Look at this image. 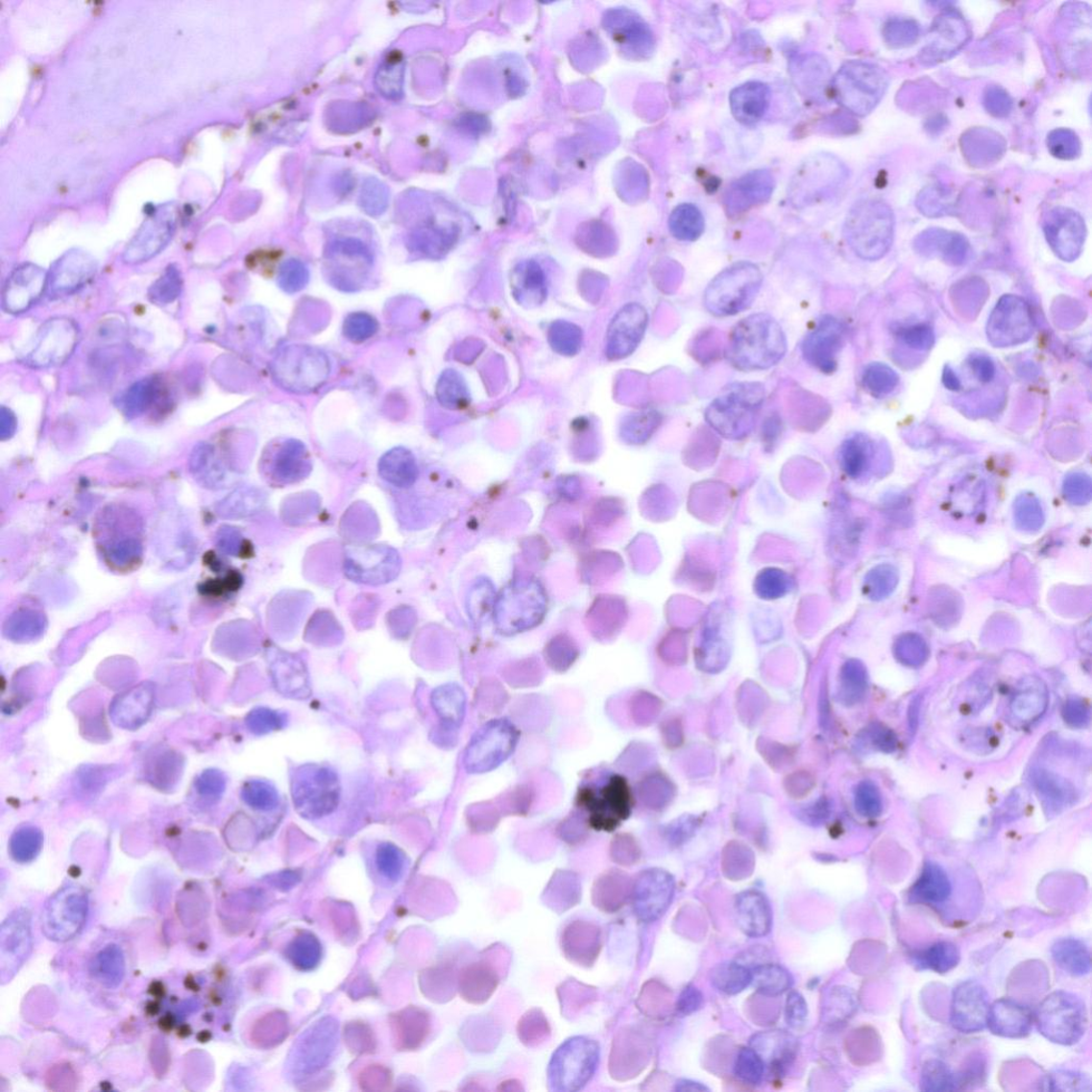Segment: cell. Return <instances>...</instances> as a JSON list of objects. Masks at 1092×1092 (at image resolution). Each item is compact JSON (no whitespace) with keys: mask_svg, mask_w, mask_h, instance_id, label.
Instances as JSON below:
<instances>
[{"mask_svg":"<svg viewBox=\"0 0 1092 1092\" xmlns=\"http://www.w3.org/2000/svg\"><path fill=\"white\" fill-rule=\"evenodd\" d=\"M704 229L705 220L697 206L682 205L672 211L669 230L676 239L692 243L702 236Z\"/></svg>","mask_w":1092,"mask_h":1092,"instance_id":"cell-33","label":"cell"},{"mask_svg":"<svg viewBox=\"0 0 1092 1092\" xmlns=\"http://www.w3.org/2000/svg\"><path fill=\"white\" fill-rule=\"evenodd\" d=\"M960 961L959 947L949 941L936 942L913 955V962L921 970L944 974Z\"/></svg>","mask_w":1092,"mask_h":1092,"instance_id":"cell-29","label":"cell"},{"mask_svg":"<svg viewBox=\"0 0 1092 1092\" xmlns=\"http://www.w3.org/2000/svg\"><path fill=\"white\" fill-rule=\"evenodd\" d=\"M1087 1019L1084 1002L1066 991L1050 994L1036 1012L1040 1033L1062 1046L1075 1045L1084 1036Z\"/></svg>","mask_w":1092,"mask_h":1092,"instance_id":"cell-6","label":"cell"},{"mask_svg":"<svg viewBox=\"0 0 1092 1092\" xmlns=\"http://www.w3.org/2000/svg\"><path fill=\"white\" fill-rule=\"evenodd\" d=\"M788 338L776 318L757 313L741 319L733 328L727 347V359L741 372L766 371L783 360Z\"/></svg>","mask_w":1092,"mask_h":1092,"instance_id":"cell-1","label":"cell"},{"mask_svg":"<svg viewBox=\"0 0 1092 1092\" xmlns=\"http://www.w3.org/2000/svg\"><path fill=\"white\" fill-rule=\"evenodd\" d=\"M1048 703V693L1042 683H1024L1019 692L1014 694L1011 703V712L1023 722H1031L1045 712Z\"/></svg>","mask_w":1092,"mask_h":1092,"instance_id":"cell-30","label":"cell"},{"mask_svg":"<svg viewBox=\"0 0 1092 1092\" xmlns=\"http://www.w3.org/2000/svg\"><path fill=\"white\" fill-rule=\"evenodd\" d=\"M330 262L337 263V265L330 266L332 279H335L336 287L344 288V291H351V274L364 273L372 266V256L361 243L354 240H346L338 243L330 254Z\"/></svg>","mask_w":1092,"mask_h":1092,"instance_id":"cell-23","label":"cell"},{"mask_svg":"<svg viewBox=\"0 0 1092 1092\" xmlns=\"http://www.w3.org/2000/svg\"><path fill=\"white\" fill-rule=\"evenodd\" d=\"M1046 236L1056 255L1074 262L1081 254L1085 241V225L1076 214L1058 212L1052 215L1046 224Z\"/></svg>","mask_w":1092,"mask_h":1092,"instance_id":"cell-16","label":"cell"},{"mask_svg":"<svg viewBox=\"0 0 1092 1092\" xmlns=\"http://www.w3.org/2000/svg\"><path fill=\"white\" fill-rule=\"evenodd\" d=\"M764 276L751 262H738L723 269L704 292V305L718 317L737 315L747 310L761 291Z\"/></svg>","mask_w":1092,"mask_h":1092,"instance_id":"cell-2","label":"cell"},{"mask_svg":"<svg viewBox=\"0 0 1092 1092\" xmlns=\"http://www.w3.org/2000/svg\"><path fill=\"white\" fill-rule=\"evenodd\" d=\"M676 1090L683 1092H701L709 1091V1088L700 1083H697V1081L683 1080L679 1081L678 1085H676Z\"/></svg>","mask_w":1092,"mask_h":1092,"instance_id":"cell-56","label":"cell"},{"mask_svg":"<svg viewBox=\"0 0 1092 1092\" xmlns=\"http://www.w3.org/2000/svg\"><path fill=\"white\" fill-rule=\"evenodd\" d=\"M900 382L898 375L884 363L869 364L862 375V384L865 391L875 396V398H884L891 394Z\"/></svg>","mask_w":1092,"mask_h":1092,"instance_id":"cell-39","label":"cell"},{"mask_svg":"<svg viewBox=\"0 0 1092 1092\" xmlns=\"http://www.w3.org/2000/svg\"><path fill=\"white\" fill-rule=\"evenodd\" d=\"M857 808L865 816L881 814L883 802L881 792L873 783L865 782L860 786L857 792Z\"/></svg>","mask_w":1092,"mask_h":1092,"instance_id":"cell-48","label":"cell"},{"mask_svg":"<svg viewBox=\"0 0 1092 1092\" xmlns=\"http://www.w3.org/2000/svg\"><path fill=\"white\" fill-rule=\"evenodd\" d=\"M764 400L765 390L762 384L734 383L711 402L705 418L724 436L738 437L751 429Z\"/></svg>","mask_w":1092,"mask_h":1092,"instance_id":"cell-3","label":"cell"},{"mask_svg":"<svg viewBox=\"0 0 1092 1092\" xmlns=\"http://www.w3.org/2000/svg\"><path fill=\"white\" fill-rule=\"evenodd\" d=\"M1032 1022L1031 1010L1017 1001L1001 999L990 1005L987 1027L994 1035L1011 1039L1026 1037Z\"/></svg>","mask_w":1092,"mask_h":1092,"instance_id":"cell-18","label":"cell"},{"mask_svg":"<svg viewBox=\"0 0 1092 1092\" xmlns=\"http://www.w3.org/2000/svg\"><path fill=\"white\" fill-rule=\"evenodd\" d=\"M281 715L268 709H258L251 713L249 724L251 730L257 734H266L282 727Z\"/></svg>","mask_w":1092,"mask_h":1092,"instance_id":"cell-51","label":"cell"},{"mask_svg":"<svg viewBox=\"0 0 1092 1092\" xmlns=\"http://www.w3.org/2000/svg\"><path fill=\"white\" fill-rule=\"evenodd\" d=\"M990 1008L989 994L978 982L957 985L951 1005L952 1027L964 1033L981 1031L987 1027Z\"/></svg>","mask_w":1092,"mask_h":1092,"instance_id":"cell-13","label":"cell"},{"mask_svg":"<svg viewBox=\"0 0 1092 1092\" xmlns=\"http://www.w3.org/2000/svg\"><path fill=\"white\" fill-rule=\"evenodd\" d=\"M916 250L922 255L940 257L946 264L959 266L968 258L970 247L960 235L934 231L922 235Z\"/></svg>","mask_w":1092,"mask_h":1092,"instance_id":"cell-24","label":"cell"},{"mask_svg":"<svg viewBox=\"0 0 1092 1092\" xmlns=\"http://www.w3.org/2000/svg\"><path fill=\"white\" fill-rule=\"evenodd\" d=\"M647 319V313L642 305H627L614 319L608 334L611 355L622 357L632 353L643 340Z\"/></svg>","mask_w":1092,"mask_h":1092,"instance_id":"cell-17","label":"cell"},{"mask_svg":"<svg viewBox=\"0 0 1092 1092\" xmlns=\"http://www.w3.org/2000/svg\"><path fill=\"white\" fill-rule=\"evenodd\" d=\"M439 401L449 409H461L466 407L469 400L468 391L460 376L453 371H447L441 376L437 386Z\"/></svg>","mask_w":1092,"mask_h":1092,"instance_id":"cell-40","label":"cell"},{"mask_svg":"<svg viewBox=\"0 0 1092 1092\" xmlns=\"http://www.w3.org/2000/svg\"><path fill=\"white\" fill-rule=\"evenodd\" d=\"M243 796L248 806L258 811H273L279 805L277 789L266 781L248 782L243 789Z\"/></svg>","mask_w":1092,"mask_h":1092,"instance_id":"cell-42","label":"cell"},{"mask_svg":"<svg viewBox=\"0 0 1092 1092\" xmlns=\"http://www.w3.org/2000/svg\"><path fill=\"white\" fill-rule=\"evenodd\" d=\"M269 463L276 477L293 481L304 475L308 467L307 450L302 442L287 440L269 449Z\"/></svg>","mask_w":1092,"mask_h":1092,"instance_id":"cell-26","label":"cell"},{"mask_svg":"<svg viewBox=\"0 0 1092 1092\" xmlns=\"http://www.w3.org/2000/svg\"><path fill=\"white\" fill-rule=\"evenodd\" d=\"M577 804L588 814V823L597 831H613L619 827L633 808V794L628 782L613 775L600 786L579 789Z\"/></svg>","mask_w":1092,"mask_h":1092,"instance_id":"cell-5","label":"cell"},{"mask_svg":"<svg viewBox=\"0 0 1092 1092\" xmlns=\"http://www.w3.org/2000/svg\"><path fill=\"white\" fill-rule=\"evenodd\" d=\"M900 338L907 346L920 352L932 350L935 341L933 328L927 325H914L904 328L900 332Z\"/></svg>","mask_w":1092,"mask_h":1092,"instance_id":"cell-47","label":"cell"},{"mask_svg":"<svg viewBox=\"0 0 1092 1092\" xmlns=\"http://www.w3.org/2000/svg\"><path fill=\"white\" fill-rule=\"evenodd\" d=\"M80 341V330L71 318L48 319L38 330L35 347L26 357L33 369H48L70 359Z\"/></svg>","mask_w":1092,"mask_h":1092,"instance_id":"cell-9","label":"cell"},{"mask_svg":"<svg viewBox=\"0 0 1092 1092\" xmlns=\"http://www.w3.org/2000/svg\"><path fill=\"white\" fill-rule=\"evenodd\" d=\"M774 187V179L768 171H752L732 183L726 195V206L737 214L767 201Z\"/></svg>","mask_w":1092,"mask_h":1092,"instance_id":"cell-19","label":"cell"},{"mask_svg":"<svg viewBox=\"0 0 1092 1092\" xmlns=\"http://www.w3.org/2000/svg\"><path fill=\"white\" fill-rule=\"evenodd\" d=\"M160 386L156 379H143L131 386L120 399V409L129 417H137L149 410L159 396Z\"/></svg>","mask_w":1092,"mask_h":1092,"instance_id":"cell-35","label":"cell"},{"mask_svg":"<svg viewBox=\"0 0 1092 1092\" xmlns=\"http://www.w3.org/2000/svg\"><path fill=\"white\" fill-rule=\"evenodd\" d=\"M959 1089V1077L939 1059L925 1062L921 1074V1090L954 1091Z\"/></svg>","mask_w":1092,"mask_h":1092,"instance_id":"cell-37","label":"cell"},{"mask_svg":"<svg viewBox=\"0 0 1092 1092\" xmlns=\"http://www.w3.org/2000/svg\"><path fill=\"white\" fill-rule=\"evenodd\" d=\"M1032 332V317L1028 303L1019 296H1003L989 317V342L999 348L1018 346L1028 342Z\"/></svg>","mask_w":1092,"mask_h":1092,"instance_id":"cell-10","label":"cell"},{"mask_svg":"<svg viewBox=\"0 0 1092 1092\" xmlns=\"http://www.w3.org/2000/svg\"><path fill=\"white\" fill-rule=\"evenodd\" d=\"M770 99L771 93L767 85L749 82L731 92V111L739 122L747 125L756 124L767 112Z\"/></svg>","mask_w":1092,"mask_h":1092,"instance_id":"cell-22","label":"cell"},{"mask_svg":"<svg viewBox=\"0 0 1092 1092\" xmlns=\"http://www.w3.org/2000/svg\"><path fill=\"white\" fill-rule=\"evenodd\" d=\"M674 895L673 879L657 872L647 876L640 892L641 912L645 920H656L667 910Z\"/></svg>","mask_w":1092,"mask_h":1092,"instance_id":"cell-25","label":"cell"},{"mask_svg":"<svg viewBox=\"0 0 1092 1092\" xmlns=\"http://www.w3.org/2000/svg\"><path fill=\"white\" fill-rule=\"evenodd\" d=\"M182 289V276L180 268L170 265L149 289L150 302L158 305H168L177 301Z\"/></svg>","mask_w":1092,"mask_h":1092,"instance_id":"cell-38","label":"cell"},{"mask_svg":"<svg viewBox=\"0 0 1092 1092\" xmlns=\"http://www.w3.org/2000/svg\"><path fill=\"white\" fill-rule=\"evenodd\" d=\"M952 884L944 869L935 863L925 864L923 871L911 887L910 897L914 902L927 905H940L949 900Z\"/></svg>","mask_w":1092,"mask_h":1092,"instance_id":"cell-27","label":"cell"},{"mask_svg":"<svg viewBox=\"0 0 1092 1092\" xmlns=\"http://www.w3.org/2000/svg\"><path fill=\"white\" fill-rule=\"evenodd\" d=\"M379 471L384 479L399 487L410 486L418 472L412 453L401 448L394 449L383 456Z\"/></svg>","mask_w":1092,"mask_h":1092,"instance_id":"cell-31","label":"cell"},{"mask_svg":"<svg viewBox=\"0 0 1092 1092\" xmlns=\"http://www.w3.org/2000/svg\"><path fill=\"white\" fill-rule=\"evenodd\" d=\"M794 79L802 89L811 95H819L825 91L828 82V66L825 61L807 58L797 62Z\"/></svg>","mask_w":1092,"mask_h":1092,"instance_id":"cell-36","label":"cell"},{"mask_svg":"<svg viewBox=\"0 0 1092 1092\" xmlns=\"http://www.w3.org/2000/svg\"><path fill=\"white\" fill-rule=\"evenodd\" d=\"M765 1074V1064L755 1049L742 1048L734 1062V1076L743 1084L758 1085Z\"/></svg>","mask_w":1092,"mask_h":1092,"instance_id":"cell-41","label":"cell"},{"mask_svg":"<svg viewBox=\"0 0 1092 1092\" xmlns=\"http://www.w3.org/2000/svg\"><path fill=\"white\" fill-rule=\"evenodd\" d=\"M882 88V77L875 67L861 62L845 64L833 81L837 101L857 114H864L874 108Z\"/></svg>","mask_w":1092,"mask_h":1092,"instance_id":"cell-8","label":"cell"},{"mask_svg":"<svg viewBox=\"0 0 1092 1092\" xmlns=\"http://www.w3.org/2000/svg\"><path fill=\"white\" fill-rule=\"evenodd\" d=\"M1051 953L1059 968L1072 976H1085L1091 971V954L1083 941L1074 937L1058 940Z\"/></svg>","mask_w":1092,"mask_h":1092,"instance_id":"cell-28","label":"cell"},{"mask_svg":"<svg viewBox=\"0 0 1092 1092\" xmlns=\"http://www.w3.org/2000/svg\"><path fill=\"white\" fill-rule=\"evenodd\" d=\"M517 285L521 287L522 294L536 295L538 297H545L546 295V279L543 270L535 263L521 266L518 270V275L515 277Z\"/></svg>","mask_w":1092,"mask_h":1092,"instance_id":"cell-46","label":"cell"},{"mask_svg":"<svg viewBox=\"0 0 1092 1092\" xmlns=\"http://www.w3.org/2000/svg\"><path fill=\"white\" fill-rule=\"evenodd\" d=\"M703 1003V995L698 988L693 985H688L678 1000V1010L683 1016H690V1014L700 1009Z\"/></svg>","mask_w":1092,"mask_h":1092,"instance_id":"cell-52","label":"cell"},{"mask_svg":"<svg viewBox=\"0 0 1092 1092\" xmlns=\"http://www.w3.org/2000/svg\"><path fill=\"white\" fill-rule=\"evenodd\" d=\"M1064 718L1071 726L1084 727L1089 721V711L1083 702L1070 700L1064 708Z\"/></svg>","mask_w":1092,"mask_h":1092,"instance_id":"cell-53","label":"cell"},{"mask_svg":"<svg viewBox=\"0 0 1092 1092\" xmlns=\"http://www.w3.org/2000/svg\"><path fill=\"white\" fill-rule=\"evenodd\" d=\"M751 970L746 964L737 961L720 963L712 970L711 982L722 993L734 995L745 990L751 984Z\"/></svg>","mask_w":1092,"mask_h":1092,"instance_id":"cell-34","label":"cell"},{"mask_svg":"<svg viewBox=\"0 0 1092 1092\" xmlns=\"http://www.w3.org/2000/svg\"><path fill=\"white\" fill-rule=\"evenodd\" d=\"M98 265L95 260L84 254H69L52 266L48 273V291L53 296L71 295L91 281Z\"/></svg>","mask_w":1092,"mask_h":1092,"instance_id":"cell-15","label":"cell"},{"mask_svg":"<svg viewBox=\"0 0 1092 1092\" xmlns=\"http://www.w3.org/2000/svg\"><path fill=\"white\" fill-rule=\"evenodd\" d=\"M808 1019V1005L804 997L798 992L791 991L788 995L786 1004V1020L794 1030H801L806 1026Z\"/></svg>","mask_w":1092,"mask_h":1092,"instance_id":"cell-50","label":"cell"},{"mask_svg":"<svg viewBox=\"0 0 1092 1092\" xmlns=\"http://www.w3.org/2000/svg\"><path fill=\"white\" fill-rule=\"evenodd\" d=\"M278 282L288 294L302 291L308 282V270L299 260H288L279 268Z\"/></svg>","mask_w":1092,"mask_h":1092,"instance_id":"cell-45","label":"cell"},{"mask_svg":"<svg viewBox=\"0 0 1092 1092\" xmlns=\"http://www.w3.org/2000/svg\"><path fill=\"white\" fill-rule=\"evenodd\" d=\"M294 804L303 816L330 814L340 800V781L334 771L321 766H305L294 780Z\"/></svg>","mask_w":1092,"mask_h":1092,"instance_id":"cell-7","label":"cell"},{"mask_svg":"<svg viewBox=\"0 0 1092 1092\" xmlns=\"http://www.w3.org/2000/svg\"><path fill=\"white\" fill-rule=\"evenodd\" d=\"M48 289V273L44 268L24 264L16 267L7 279L3 289L2 305L9 314L27 312L40 301Z\"/></svg>","mask_w":1092,"mask_h":1092,"instance_id":"cell-12","label":"cell"},{"mask_svg":"<svg viewBox=\"0 0 1092 1092\" xmlns=\"http://www.w3.org/2000/svg\"><path fill=\"white\" fill-rule=\"evenodd\" d=\"M844 234L854 253L865 260L883 258L893 243V219L887 208L876 202L859 203L850 210Z\"/></svg>","mask_w":1092,"mask_h":1092,"instance_id":"cell-4","label":"cell"},{"mask_svg":"<svg viewBox=\"0 0 1092 1092\" xmlns=\"http://www.w3.org/2000/svg\"><path fill=\"white\" fill-rule=\"evenodd\" d=\"M969 364L976 378L982 382H990L995 376V365L987 355L975 354L970 357Z\"/></svg>","mask_w":1092,"mask_h":1092,"instance_id":"cell-54","label":"cell"},{"mask_svg":"<svg viewBox=\"0 0 1092 1092\" xmlns=\"http://www.w3.org/2000/svg\"><path fill=\"white\" fill-rule=\"evenodd\" d=\"M846 338L845 327L837 318L825 315L809 331L801 343L805 361L821 374H834L838 365Z\"/></svg>","mask_w":1092,"mask_h":1092,"instance_id":"cell-11","label":"cell"},{"mask_svg":"<svg viewBox=\"0 0 1092 1092\" xmlns=\"http://www.w3.org/2000/svg\"><path fill=\"white\" fill-rule=\"evenodd\" d=\"M942 380H943V383L945 385V388H947L951 391H959L961 388V383H960V380L959 378V376L956 375V373L951 369L950 366L945 367V370H944L943 376H942Z\"/></svg>","mask_w":1092,"mask_h":1092,"instance_id":"cell-55","label":"cell"},{"mask_svg":"<svg viewBox=\"0 0 1092 1092\" xmlns=\"http://www.w3.org/2000/svg\"><path fill=\"white\" fill-rule=\"evenodd\" d=\"M378 322L372 315L356 312L348 315L344 323V334L355 344L370 340L378 331Z\"/></svg>","mask_w":1092,"mask_h":1092,"instance_id":"cell-43","label":"cell"},{"mask_svg":"<svg viewBox=\"0 0 1092 1092\" xmlns=\"http://www.w3.org/2000/svg\"><path fill=\"white\" fill-rule=\"evenodd\" d=\"M737 921L741 932L752 937L766 935L771 930L772 913L767 898L758 891H746L738 895L736 904Z\"/></svg>","mask_w":1092,"mask_h":1092,"instance_id":"cell-21","label":"cell"},{"mask_svg":"<svg viewBox=\"0 0 1092 1092\" xmlns=\"http://www.w3.org/2000/svg\"><path fill=\"white\" fill-rule=\"evenodd\" d=\"M549 341L556 352L573 355L582 343V333L573 325L557 323L550 328Z\"/></svg>","mask_w":1092,"mask_h":1092,"instance_id":"cell-44","label":"cell"},{"mask_svg":"<svg viewBox=\"0 0 1092 1092\" xmlns=\"http://www.w3.org/2000/svg\"><path fill=\"white\" fill-rule=\"evenodd\" d=\"M839 163L828 156H819L802 164L790 183L792 200L813 202L828 196L840 179Z\"/></svg>","mask_w":1092,"mask_h":1092,"instance_id":"cell-14","label":"cell"},{"mask_svg":"<svg viewBox=\"0 0 1092 1092\" xmlns=\"http://www.w3.org/2000/svg\"><path fill=\"white\" fill-rule=\"evenodd\" d=\"M1047 1085L1049 1090L1090 1091L1089 1079L1083 1075L1076 1074V1072H1056V1074L1049 1077Z\"/></svg>","mask_w":1092,"mask_h":1092,"instance_id":"cell-49","label":"cell"},{"mask_svg":"<svg viewBox=\"0 0 1092 1092\" xmlns=\"http://www.w3.org/2000/svg\"><path fill=\"white\" fill-rule=\"evenodd\" d=\"M751 984L765 997H778L791 988L792 978L783 966L763 963L751 970Z\"/></svg>","mask_w":1092,"mask_h":1092,"instance_id":"cell-32","label":"cell"},{"mask_svg":"<svg viewBox=\"0 0 1092 1092\" xmlns=\"http://www.w3.org/2000/svg\"><path fill=\"white\" fill-rule=\"evenodd\" d=\"M751 1048L757 1051L765 1067L767 1064L775 1074L782 1075L795 1060L798 1043L789 1032L774 1031L753 1037Z\"/></svg>","mask_w":1092,"mask_h":1092,"instance_id":"cell-20","label":"cell"}]
</instances>
